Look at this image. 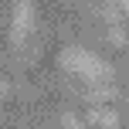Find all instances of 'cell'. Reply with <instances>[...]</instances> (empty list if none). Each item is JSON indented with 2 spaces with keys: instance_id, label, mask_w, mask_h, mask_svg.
<instances>
[{
  "instance_id": "52a82bcc",
  "label": "cell",
  "mask_w": 129,
  "mask_h": 129,
  "mask_svg": "<svg viewBox=\"0 0 129 129\" xmlns=\"http://www.w3.org/2000/svg\"><path fill=\"white\" fill-rule=\"evenodd\" d=\"M10 88V82H7V78H0V92H7Z\"/></svg>"
},
{
  "instance_id": "277c9868",
  "label": "cell",
  "mask_w": 129,
  "mask_h": 129,
  "mask_svg": "<svg viewBox=\"0 0 129 129\" xmlns=\"http://www.w3.org/2000/svg\"><path fill=\"white\" fill-rule=\"evenodd\" d=\"M61 126H64V129H88L78 116H71V112H61Z\"/></svg>"
},
{
  "instance_id": "6da1fadb",
  "label": "cell",
  "mask_w": 129,
  "mask_h": 129,
  "mask_svg": "<svg viewBox=\"0 0 129 129\" xmlns=\"http://www.w3.org/2000/svg\"><path fill=\"white\" fill-rule=\"evenodd\" d=\"M61 64L68 71H78L82 78H88L92 85H105L112 78V64L109 61H102L99 54L85 51V48H78V44H68L61 51Z\"/></svg>"
},
{
  "instance_id": "8992f818",
  "label": "cell",
  "mask_w": 129,
  "mask_h": 129,
  "mask_svg": "<svg viewBox=\"0 0 129 129\" xmlns=\"http://www.w3.org/2000/svg\"><path fill=\"white\" fill-rule=\"evenodd\" d=\"M109 41H112V44H126V31H122L119 24H112V31H109Z\"/></svg>"
},
{
  "instance_id": "7a4b0ae2",
  "label": "cell",
  "mask_w": 129,
  "mask_h": 129,
  "mask_svg": "<svg viewBox=\"0 0 129 129\" xmlns=\"http://www.w3.org/2000/svg\"><path fill=\"white\" fill-rule=\"evenodd\" d=\"M31 20H34V7L31 4H17L14 7V20H10V41L14 44H24L27 31H31Z\"/></svg>"
},
{
  "instance_id": "3957f363",
  "label": "cell",
  "mask_w": 129,
  "mask_h": 129,
  "mask_svg": "<svg viewBox=\"0 0 129 129\" xmlns=\"http://www.w3.org/2000/svg\"><path fill=\"white\" fill-rule=\"evenodd\" d=\"M102 126L105 129H119V112L116 109H102Z\"/></svg>"
},
{
  "instance_id": "5b68a950",
  "label": "cell",
  "mask_w": 129,
  "mask_h": 129,
  "mask_svg": "<svg viewBox=\"0 0 129 129\" xmlns=\"http://www.w3.org/2000/svg\"><path fill=\"white\" fill-rule=\"evenodd\" d=\"M85 122H88V126L102 122V109H99V105H88V109H85Z\"/></svg>"
}]
</instances>
